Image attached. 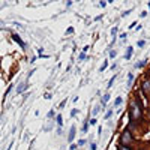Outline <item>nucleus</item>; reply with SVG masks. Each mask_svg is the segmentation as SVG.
I'll return each mask as SVG.
<instances>
[{
    "instance_id": "f8f14e48",
    "label": "nucleus",
    "mask_w": 150,
    "mask_h": 150,
    "mask_svg": "<svg viewBox=\"0 0 150 150\" xmlns=\"http://www.w3.org/2000/svg\"><path fill=\"white\" fill-rule=\"evenodd\" d=\"M122 102H123V99H122V98H117L116 101H114V107H116V105H120Z\"/></svg>"
},
{
    "instance_id": "dca6fc26",
    "label": "nucleus",
    "mask_w": 150,
    "mask_h": 150,
    "mask_svg": "<svg viewBox=\"0 0 150 150\" xmlns=\"http://www.w3.org/2000/svg\"><path fill=\"white\" fill-rule=\"evenodd\" d=\"M119 150H131L128 146H119Z\"/></svg>"
},
{
    "instance_id": "f257e3e1",
    "label": "nucleus",
    "mask_w": 150,
    "mask_h": 150,
    "mask_svg": "<svg viewBox=\"0 0 150 150\" xmlns=\"http://www.w3.org/2000/svg\"><path fill=\"white\" fill-rule=\"evenodd\" d=\"M143 116V108L137 104V102H132L131 104V110H129V119L131 122H138Z\"/></svg>"
},
{
    "instance_id": "f03ea898",
    "label": "nucleus",
    "mask_w": 150,
    "mask_h": 150,
    "mask_svg": "<svg viewBox=\"0 0 150 150\" xmlns=\"http://www.w3.org/2000/svg\"><path fill=\"white\" fill-rule=\"evenodd\" d=\"M132 143V135H131V131L129 129H125L122 132V137H120V146H126V144H131Z\"/></svg>"
},
{
    "instance_id": "393cba45",
    "label": "nucleus",
    "mask_w": 150,
    "mask_h": 150,
    "mask_svg": "<svg viewBox=\"0 0 150 150\" xmlns=\"http://www.w3.org/2000/svg\"><path fill=\"white\" fill-rule=\"evenodd\" d=\"M80 146H83V144H86V140H80V143H78Z\"/></svg>"
},
{
    "instance_id": "6ab92c4d",
    "label": "nucleus",
    "mask_w": 150,
    "mask_h": 150,
    "mask_svg": "<svg viewBox=\"0 0 150 150\" xmlns=\"http://www.w3.org/2000/svg\"><path fill=\"white\" fill-rule=\"evenodd\" d=\"M117 33V27H112L111 29V35H116Z\"/></svg>"
},
{
    "instance_id": "20e7f679",
    "label": "nucleus",
    "mask_w": 150,
    "mask_h": 150,
    "mask_svg": "<svg viewBox=\"0 0 150 150\" xmlns=\"http://www.w3.org/2000/svg\"><path fill=\"white\" fill-rule=\"evenodd\" d=\"M132 54H134V48H132V47H128V50H126V54H125V59H126V60H131Z\"/></svg>"
},
{
    "instance_id": "a211bd4d",
    "label": "nucleus",
    "mask_w": 150,
    "mask_h": 150,
    "mask_svg": "<svg viewBox=\"0 0 150 150\" xmlns=\"http://www.w3.org/2000/svg\"><path fill=\"white\" fill-rule=\"evenodd\" d=\"M89 123L92 125V126H95V125H96L98 122H96V119H90V120H89Z\"/></svg>"
},
{
    "instance_id": "4be33fe9",
    "label": "nucleus",
    "mask_w": 150,
    "mask_h": 150,
    "mask_svg": "<svg viewBox=\"0 0 150 150\" xmlns=\"http://www.w3.org/2000/svg\"><path fill=\"white\" fill-rule=\"evenodd\" d=\"M83 59H86V53H81L80 54V60H83Z\"/></svg>"
},
{
    "instance_id": "9b49d317",
    "label": "nucleus",
    "mask_w": 150,
    "mask_h": 150,
    "mask_svg": "<svg viewBox=\"0 0 150 150\" xmlns=\"http://www.w3.org/2000/svg\"><path fill=\"white\" fill-rule=\"evenodd\" d=\"M116 81V75H112V77H111V80H110V83L107 84V87H108V89H110V87L112 86V83H114Z\"/></svg>"
},
{
    "instance_id": "1a4fd4ad",
    "label": "nucleus",
    "mask_w": 150,
    "mask_h": 150,
    "mask_svg": "<svg viewBox=\"0 0 150 150\" xmlns=\"http://www.w3.org/2000/svg\"><path fill=\"white\" fill-rule=\"evenodd\" d=\"M56 122H57V125H59V126H62V125H63V119H62V116H60V114H57V117H56Z\"/></svg>"
},
{
    "instance_id": "412c9836",
    "label": "nucleus",
    "mask_w": 150,
    "mask_h": 150,
    "mask_svg": "<svg viewBox=\"0 0 150 150\" xmlns=\"http://www.w3.org/2000/svg\"><path fill=\"white\" fill-rule=\"evenodd\" d=\"M77 112H78V110H72V112H71V116H72V117H74V116H75V114H77Z\"/></svg>"
},
{
    "instance_id": "aec40b11",
    "label": "nucleus",
    "mask_w": 150,
    "mask_h": 150,
    "mask_svg": "<svg viewBox=\"0 0 150 150\" xmlns=\"http://www.w3.org/2000/svg\"><path fill=\"white\" fill-rule=\"evenodd\" d=\"M90 150H96V144H95V143L90 144Z\"/></svg>"
},
{
    "instance_id": "f3484780",
    "label": "nucleus",
    "mask_w": 150,
    "mask_h": 150,
    "mask_svg": "<svg viewBox=\"0 0 150 150\" xmlns=\"http://www.w3.org/2000/svg\"><path fill=\"white\" fill-rule=\"evenodd\" d=\"M137 45H138V47H144L146 45V41H138V42H137Z\"/></svg>"
},
{
    "instance_id": "7ed1b4c3",
    "label": "nucleus",
    "mask_w": 150,
    "mask_h": 150,
    "mask_svg": "<svg viewBox=\"0 0 150 150\" xmlns=\"http://www.w3.org/2000/svg\"><path fill=\"white\" fill-rule=\"evenodd\" d=\"M143 92H144L146 95H150V80H146V81L143 83Z\"/></svg>"
},
{
    "instance_id": "0eeeda50",
    "label": "nucleus",
    "mask_w": 150,
    "mask_h": 150,
    "mask_svg": "<svg viewBox=\"0 0 150 150\" xmlns=\"http://www.w3.org/2000/svg\"><path fill=\"white\" fill-rule=\"evenodd\" d=\"M108 101H110V95H108V93H107V95H104V98H102V101H101V104H102V105H104V107H105V105H107V102H108Z\"/></svg>"
},
{
    "instance_id": "5701e85b",
    "label": "nucleus",
    "mask_w": 150,
    "mask_h": 150,
    "mask_svg": "<svg viewBox=\"0 0 150 150\" xmlns=\"http://www.w3.org/2000/svg\"><path fill=\"white\" fill-rule=\"evenodd\" d=\"M110 57H116V51H110Z\"/></svg>"
},
{
    "instance_id": "ddd939ff",
    "label": "nucleus",
    "mask_w": 150,
    "mask_h": 150,
    "mask_svg": "<svg viewBox=\"0 0 150 150\" xmlns=\"http://www.w3.org/2000/svg\"><path fill=\"white\" fill-rule=\"evenodd\" d=\"M107 66H108V62H107V60H105V62H104V65H102V66H101V69H99V71H101V72H104V69H105V68H107Z\"/></svg>"
},
{
    "instance_id": "6e6552de",
    "label": "nucleus",
    "mask_w": 150,
    "mask_h": 150,
    "mask_svg": "<svg viewBox=\"0 0 150 150\" xmlns=\"http://www.w3.org/2000/svg\"><path fill=\"white\" fill-rule=\"evenodd\" d=\"M27 89V84H21V86H18V89H17V92L18 93H21V92H24Z\"/></svg>"
},
{
    "instance_id": "423d86ee",
    "label": "nucleus",
    "mask_w": 150,
    "mask_h": 150,
    "mask_svg": "<svg viewBox=\"0 0 150 150\" xmlns=\"http://www.w3.org/2000/svg\"><path fill=\"white\" fill-rule=\"evenodd\" d=\"M12 39H14V41H15L17 44H20V45H21L23 48H24V47H26V45H24V42L21 41V38H20L18 35H12Z\"/></svg>"
},
{
    "instance_id": "9d476101",
    "label": "nucleus",
    "mask_w": 150,
    "mask_h": 150,
    "mask_svg": "<svg viewBox=\"0 0 150 150\" xmlns=\"http://www.w3.org/2000/svg\"><path fill=\"white\" fill-rule=\"evenodd\" d=\"M146 63H147V60H143V62H138V63L135 65V68H143V66H146Z\"/></svg>"
},
{
    "instance_id": "2eb2a0df",
    "label": "nucleus",
    "mask_w": 150,
    "mask_h": 150,
    "mask_svg": "<svg viewBox=\"0 0 150 150\" xmlns=\"http://www.w3.org/2000/svg\"><path fill=\"white\" fill-rule=\"evenodd\" d=\"M111 114H112V110H110V111L107 112V114H105V120H107V119H110V117H111Z\"/></svg>"
},
{
    "instance_id": "4468645a",
    "label": "nucleus",
    "mask_w": 150,
    "mask_h": 150,
    "mask_svg": "<svg viewBox=\"0 0 150 150\" xmlns=\"http://www.w3.org/2000/svg\"><path fill=\"white\" fill-rule=\"evenodd\" d=\"M132 80H134V75H132V74H129V75H128V84H131V83H132Z\"/></svg>"
},
{
    "instance_id": "39448f33",
    "label": "nucleus",
    "mask_w": 150,
    "mask_h": 150,
    "mask_svg": "<svg viewBox=\"0 0 150 150\" xmlns=\"http://www.w3.org/2000/svg\"><path fill=\"white\" fill-rule=\"evenodd\" d=\"M75 131H77V128L72 126V128H71V132H69V137H68V141H69V143H72V140H74V137H75Z\"/></svg>"
},
{
    "instance_id": "b1692460",
    "label": "nucleus",
    "mask_w": 150,
    "mask_h": 150,
    "mask_svg": "<svg viewBox=\"0 0 150 150\" xmlns=\"http://www.w3.org/2000/svg\"><path fill=\"white\" fill-rule=\"evenodd\" d=\"M99 108H101V107H96V108H95V111H93V114H98V112H99Z\"/></svg>"
}]
</instances>
